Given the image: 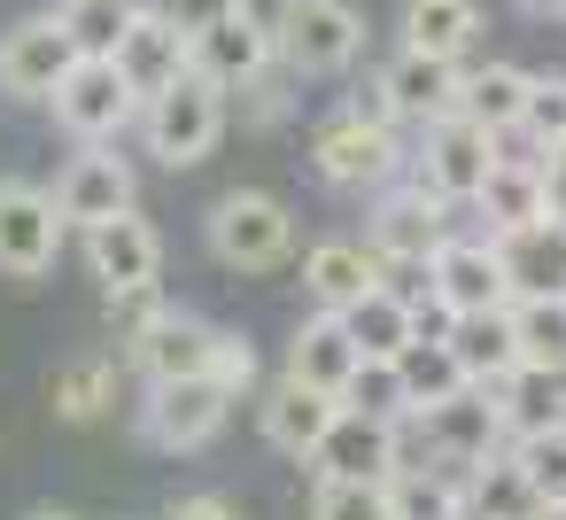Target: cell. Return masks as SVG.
Wrapping results in <instances>:
<instances>
[{
	"label": "cell",
	"instance_id": "obj_20",
	"mask_svg": "<svg viewBox=\"0 0 566 520\" xmlns=\"http://www.w3.org/2000/svg\"><path fill=\"white\" fill-rule=\"evenodd\" d=\"M55 210H63L78 233H86V226H102V218H117V210H133V164H125V156H109V148H86V156L63 171Z\"/></svg>",
	"mask_w": 566,
	"mask_h": 520
},
{
	"label": "cell",
	"instance_id": "obj_4",
	"mask_svg": "<svg viewBox=\"0 0 566 520\" xmlns=\"http://www.w3.org/2000/svg\"><path fill=\"white\" fill-rule=\"evenodd\" d=\"M140 110H148V102H140V86L117 71V55H78V71L55 86V125H63L71 141H86V148L117 141Z\"/></svg>",
	"mask_w": 566,
	"mask_h": 520
},
{
	"label": "cell",
	"instance_id": "obj_8",
	"mask_svg": "<svg viewBox=\"0 0 566 520\" xmlns=\"http://www.w3.org/2000/svg\"><path fill=\"white\" fill-rule=\"evenodd\" d=\"M78 71V40L63 17H24L0 32V94L17 102H55V86Z\"/></svg>",
	"mask_w": 566,
	"mask_h": 520
},
{
	"label": "cell",
	"instance_id": "obj_19",
	"mask_svg": "<svg viewBox=\"0 0 566 520\" xmlns=\"http://www.w3.org/2000/svg\"><path fill=\"white\" fill-rule=\"evenodd\" d=\"M388 102H396V117H411V125H434V117H458V86H465V71L450 63V55H427V48H403L388 71Z\"/></svg>",
	"mask_w": 566,
	"mask_h": 520
},
{
	"label": "cell",
	"instance_id": "obj_26",
	"mask_svg": "<svg viewBox=\"0 0 566 520\" xmlns=\"http://www.w3.org/2000/svg\"><path fill=\"white\" fill-rule=\"evenodd\" d=\"M465 481L473 474H458V466H396L388 474V505H396V520H465Z\"/></svg>",
	"mask_w": 566,
	"mask_h": 520
},
{
	"label": "cell",
	"instance_id": "obj_28",
	"mask_svg": "<svg viewBox=\"0 0 566 520\" xmlns=\"http://www.w3.org/2000/svg\"><path fill=\"white\" fill-rule=\"evenodd\" d=\"M481 32V0H403V48H427V55H465Z\"/></svg>",
	"mask_w": 566,
	"mask_h": 520
},
{
	"label": "cell",
	"instance_id": "obj_36",
	"mask_svg": "<svg viewBox=\"0 0 566 520\" xmlns=\"http://www.w3.org/2000/svg\"><path fill=\"white\" fill-rule=\"evenodd\" d=\"M512 466L535 481V497H566V427H543V435H512Z\"/></svg>",
	"mask_w": 566,
	"mask_h": 520
},
{
	"label": "cell",
	"instance_id": "obj_10",
	"mask_svg": "<svg viewBox=\"0 0 566 520\" xmlns=\"http://www.w3.org/2000/svg\"><path fill=\"white\" fill-rule=\"evenodd\" d=\"M427 295H434V311H450V319L504 311V303H512L504 249H496V241H442L434 264H427Z\"/></svg>",
	"mask_w": 566,
	"mask_h": 520
},
{
	"label": "cell",
	"instance_id": "obj_14",
	"mask_svg": "<svg viewBox=\"0 0 566 520\" xmlns=\"http://www.w3.org/2000/svg\"><path fill=\"white\" fill-rule=\"evenodd\" d=\"M272 63H280V48H272V24H264L256 9H241V17H218L210 32H195V71H202L210 86H226V94L256 86Z\"/></svg>",
	"mask_w": 566,
	"mask_h": 520
},
{
	"label": "cell",
	"instance_id": "obj_33",
	"mask_svg": "<svg viewBox=\"0 0 566 520\" xmlns=\"http://www.w3.org/2000/svg\"><path fill=\"white\" fill-rule=\"evenodd\" d=\"M403 365V381H411V404L427 412V404H442V396H458V388H473L465 381V365H458V350H450V334H427L419 326V342L396 357Z\"/></svg>",
	"mask_w": 566,
	"mask_h": 520
},
{
	"label": "cell",
	"instance_id": "obj_23",
	"mask_svg": "<svg viewBox=\"0 0 566 520\" xmlns=\"http://www.w3.org/2000/svg\"><path fill=\"white\" fill-rule=\"evenodd\" d=\"M450 350L465 365L473 388H504L520 373V334H512V303L504 311H473V319H450Z\"/></svg>",
	"mask_w": 566,
	"mask_h": 520
},
{
	"label": "cell",
	"instance_id": "obj_17",
	"mask_svg": "<svg viewBox=\"0 0 566 520\" xmlns=\"http://www.w3.org/2000/svg\"><path fill=\"white\" fill-rule=\"evenodd\" d=\"M86 264H94L102 288H140V280L164 272V241L140 210H117V218L86 226Z\"/></svg>",
	"mask_w": 566,
	"mask_h": 520
},
{
	"label": "cell",
	"instance_id": "obj_24",
	"mask_svg": "<svg viewBox=\"0 0 566 520\" xmlns=\"http://www.w3.org/2000/svg\"><path fill=\"white\" fill-rule=\"evenodd\" d=\"M357 334L342 326V311H318V319H303L295 326V350H287V373L295 381H311V388H349V373H357Z\"/></svg>",
	"mask_w": 566,
	"mask_h": 520
},
{
	"label": "cell",
	"instance_id": "obj_37",
	"mask_svg": "<svg viewBox=\"0 0 566 520\" xmlns=\"http://www.w3.org/2000/svg\"><path fill=\"white\" fill-rule=\"evenodd\" d=\"M311 520H396V505H388V481H318Z\"/></svg>",
	"mask_w": 566,
	"mask_h": 520
},
{
	"label": "cell",
	"instance_id": "obj_13",
	"mask_svg": "<svg viewBox=\"0 0 566 520\" xmlns=\"http://www.w3.org/2000/svg\"><path fill=\"white\" fill-rule=\"evenodd\" d=\"M63 210H55V195H40V187H0V272H17V280H40L48 264H55V249H63Z\"/></svg>",
	"mask_w": 566,
	"mask_h": 520
},
{
	"label": "cell",
	"instance_id": "obj_18",
	"mask_svg": "<svg viewBox=\"0 0 566 520\" xmlns=\"http://www.w3.org/2000/svg\"><path fill=\"white\" fill-rule=\"evenodd\" d=\"M256 412H264V443H272V450L311 458V450L326 443V427L342 419V396H334V388H311V381H295V373H287Z\"/></svg>",
	"mask_w": 566,
	"mask_h": 520
},
{
	"label": "cell",
	"instance_id": "obj_44",
	"mask_svg": "<svg viewBox=\"0 0 566 520\" xmlns=\"http://www.w3.org/2000/svg\"><path fill=\"white\" fill-rule=\"evenodd\" d=\"M512 9H527V17H566V0H512Z\"/></svg>",
	"mask_w": 566,
	"mask_h": 520
},
{
	"label": "cell",
	"instance_id": "obj_35",
	"mask_svg": "<svg viewBox=\"0 0 566 520\" xmlns=\"http://www.w3.org/2000/svg\"><path fill=\"white\" fill-rule=\"evenodd\" d=\"M55 17L71 24L78 55H117V40H125V32H133V17H140V0H63Z\"/></svg>",
	"mask_w": 566,
	"mask_h": 520
},
{
	"label": "cell",
	"instance_id": "obj_7",
	"mask_svg": "<svg viewBox=\"0 0 566 520\" xmlns=\"http://www.w3.org/2000/svg\"><path fill=\"white\" fill-rule=\"evenodd\" d=\"M233 396H241V388L218 381V373H202V381H148L140 435H148L156 450H202V443H218Z\"/></svg>",
	"mask_w": 566,
	"mask_h": 520
},
{
	"label": "cell",
	"instance_id": "obj_45",
	"mask_svg": "<svg viewBox=\"0 0 566 520\" xmlns=\"http://www.w3.org/2000/svg\"><path fill=\"white\" fill-rule=\"evenodd\" d=\"M535 520H566V497H551V505H543V512H535Z\"/></svg>",
	"mask_w": 566,
	"mask_h": 520
},
{
	"label": "cell",
	"instance_id": "obj_22",
	"mask_svg": "<svg viewBox=\"0 0 566 520\" xmlns=\"http://www.w3.org/2000/svg\"><path fill=\"white\" fill-rule=\"evenodd\" d=\"M496 249H504L512 303L520 295H566V218H535L520 233H496Z\"/></svg>",
	"mask_w": 566,
	"mask_h": 520
},
{
	"label": "cell",
	"instance_id": "obj_40",
	"mask_svg": "<svg viewBox=\"0 0 566 520\" xmlns=\"http://www.w3.org/2000/svg\"><path fill=\"white\" fill-rule=\"evenodd\" d=\"M156 9L179 24V32H210L218 17H241L249 9V0H156Z\"/></svg>",
	"mask_w": 566,
	"mask_h": 520
},
{
	"label": "cell",
	"instance_id": "obj_31",
	"mask_svg": "<svg viewBox=\"0 0 566 520\" xmlns=\"http://www.w3.org/2000/svg\"><path fill=\"white\" fill-rule=\"evenodd\" d=\"M520 365L527 373H566V295H520L512 303Z\"/></svg>",
	"mask_w": 566,
	"mask_h": 520
},
{
	"label": "cell",
	"instance_id": "obj_38",
	"mask_svg": "<svg viewBox=\"0 0 566 520\" xmlns=\"http://www.w3.org/2000/svg\"><path fill=\"white\" fill-rule=\"evenodd\" d=\"M156 319H164V288H156V280H140V288H109V334H117L125 350H133Z\"/></svg>",
	"mask_w": 566,
	"mask_h": 520
},
{
	"label": "cell",
	"instance_id": "obj_21",
	"mask_svg": "<svg viewBox=\"0 0 566 520\" xmlns=\"http://www.w3.org/2000/svg\"><path fill=\"white\" fill-rule=\"evenodd\" d=\"M380 272H388V257L365 249V241H318V249L303 257V288H311L318 311H349V303H365L373 288H388Z\"/></svg>",
	"mask_w": 566,
	"mask_h": 520
},
{
	"label": "cell",
	"instance_id": "obj_2",
	"mask_svg": "<svg viewBox=\"0 0 566 520\" xmlns=\"http://www.w3.org/2000/svg\"><path fill=\"white\" fill-rule=\"evenodd\" d=\"M272 48L295 79H334L365 55V17L349 0H280L272 9Z\"/></svg>",
	"mask_w": 566,
	"mask_h": 520
},
{
	"label": "cell",
	"instance_id": "obj_5",
	"mask_svg": "<svg viewBox=\"0 0 566 520\" xmlns=\"http://www.w3.org/2000/svg\"><path fill=\"white\" fill-rule=\"evenodd\" d=\"M396 164H403L396 125H373V117H357V110H342V117H326V125L311 133V171H318L326 187H342V195L388 187Z\"/></svg>",
	"mask_w": 566,
	"mask_h": 520
},
{
	"label": "cell",
	"instance_id": "obj_29",
	"mask_svg": "<svg viewBox=\"0 0 566 520\" xmlns=\"http://www.w3.org/2000/svg\"><path fill=\"white\" fill-rule=\"evenodd\" d=\"M527 86H535V79H527L520 63H481V71H465V86H458V117H473V125L504 133V125H520Z\"/></svg>",
	"mask_w": 566,
	"mask_h": 520
},
{
	"label": "cell",
	"instance_id": "obj_46",
	"mask_svg": "<svg viewBox=\"0 0 566 520\" xmlns=\"http://www.w3.org/2000/svg\"><path fill=\"white\" fill-rule=\"evenodd\" d=\"M32 520H71V512H32Z\"/></svg>",
	"mask_w": 566,
	"mask_h": 520
},
{
	"label": "cell",
	"instance_id": "obj_12",
	"mask_svg": "<svg viewBox=\"0 0 566 520\" xmlns=\"http://www.w3.org/2000/svg\"><path fill=\"white\" fill-rule=\"evenodd\" d=\"M442 241H450V202H442L427 179L380 195V210H373V249H380L388 264H434Z\"/></svg>",
	"mask_w": 566,
	"mask_h": 520
},
{
	"label": "cell",
	"instance_id": "obj_34",
	"mask_svg": "<svg viewBox=\"0 0 566 520\" xmlns=\"http://www.w3.org/2000/svg\"><path fill=\"white\" fill-rule=\"evenodd\" d=\"M48 396H55L63 419H102L109 396H117V373H109V357H71V365H55Z\"/></svg>",
	"mask_w": 566,
	"mask_h": 520
},
{
	"label": "cell",
	"instance_id": "obj_39",
	"mask_svg": "<svg viewBox=\"0 0 566 520\" xmlns=\"http://www.w3.org/2000/svg\"><path fill=\"white\" fill-rule=\"evenodd\" d=\"M520 133H527V141H543V148H558V141H566V79H535V86H527Z\"/></svg>",
	"mask_w": 566,
	"mask_h": 520
},
{
	"label": "cell",
	"instance_id": "obj_43",
	"mask_svg": "<svg viewBox=\"0 0 566 520\" xmlns=\"http://www.w3.org/2000/svg\"><path fill=\"white\" fill-rule=\"evenodd\" d=\"M171 520H241V512H233L226 497H179V505H171Z\"/></svg>",
	"mask_w": 566,
	"mask_h": 520
},
{
	"label": "cell",
	"instance_id": "obj_11",
	"mask_svg": "<svg viewBox=\"0 0 566 520\" xmlns=\"http://www.w3.org/2000/svg\"><path fill=\"white\" fill-rule=\"evenodd\" d=\"M427 171V187L442 195V202H473L481 195V179L496 171V133L489 125H473V117H434L427 125V156H419Z\"/></svg>",
	"mask_w": 566,
	"mask_h": 520
},
{
	"label": "cell",
	"instance_id": "obj_15",
	"mask_svg": "<svg viewBox=\"0 0 566 520\" xmlns=\"http://www.w3.org/2000/svg\"><path fill=\"white\" fill-rule=\"evenodd\" d=\"M403 458H396V427L388 419H365L342 404V419L326 427V443L311 450V474L318 481H388Z\"/></svg>",
	"mask_w": 566,
	"mask_h": 520
},
{
	"label": "cell",
	"instance_id": "obj_30",
	"mask_svg": "<svg viewBox=\"0 0 566 520\" xmlns=\"http://www.w3.org/2000/svg\"><path fill=\"white\" fill-rule=\"evenodd\" d=\"M535 512H543V497H535V481L512 466V450L473 466V481H465V520H535Z\"/></svg>",
	"mask_w": 566,
	"mask_h": 520
},
{
	"label": "cell",
	"instance_id": "obj_25",
	"mask_svg": "<svg viewBox=\"0 0 566 520\" xmlns=\"http://www.w3.org/2000/svg\"><path fill=\"white\" fill-rule=\"evenodd\" d=\"M473 210L489 218V233H520V226L551 218V202H543V164H512V156H496V171L481 179Z\"/></svg>",
	"mask_w": 566,
	"mask_h": 520
},
{
	"label": "cell",
	"instance_id": "obj_16",
	"mask_svg": "<svg viewBox=\"0 0 566 520\" xmlns=\"http://www.w3.org/2000/svg\"><path fill=\"white\" fill-rule=\"evenodd\" d=\"M117 71L140 86V102H148V94H164V86H179V79L195 71V32H179L164 9H140V17H133V32L117 40Z\"/></svg>",
	"mask_w": 566,
	"mask_h": 520
},
{
	"label": "cell",
	"instance_id": "obj_9",
	"mask_svg": "<svg viewBox=\"0 0 566 520\" xmlns=\"http://www.w3.org/2000/svg\"><path fill=\"white\" fill-rule=\"evenodd\" d=\"M419 427H427V458H434V466H458V474H473L481 458H496V443H512L496 388H458V396L427 404Z\"/></svg>",
	"mask_w": 566,
	"mask_h": 520
},
{
	"label": "cell",
	"instance_id": "obj_1",
	"mask_svg": "<svg viewBox=\"0 0 566 520\" xmlns=\"http://www.w3.org/2000/svg\"><path fill=\"white\" fill-rule=\"evenodd\" d=\"M133 365H140L148 381H202V373H218V381H233V388L256 381V350H249L241 334L210 326V319H187V311H164V319L133 342Z\"/></svg>",
	"mask_w": 566,
	"mask_h": 520
},
{
	"label": "cell",
	"instance_id": "obj_27",
	"mask_svg": "<svg viewBox=\"0 0 566 520\" xmlns=\"http://www.w3.org/2000/svg\"><path fill=\"white\" fill-rule=\"evenodd\" d=\"M342 326L357 334V350H365V357H403V350L419 342V303H411V295H396V288H373L365 303H349V311H342Z\"/></svg>",
	"mask_w": 566,
	"mask_h": 520
},
{
	"label": "cell",
	"instance_id": "obj_41",
	"mask_svg": "<svg viewBox=\"0 0 566 520\" xmlns=\"http://www.w3.org/2000/svg\"><path fill=\"white\" fill-rule=\"evenodd\" d=\"M349 110H357V117H373V125H396V102H388V79H365V86L349 94Z\"/></svg>",
	"mask_w": 566,
	"mask_h": 520
},
{
	"label": "cell",
	"instance_id": "obj_6",
	"mask_svg": "<svg viewBox=\"0 0 566 520\" xmlns=\"http://www.w3.org/2000/svg\"><path fill=\"white\" fill-rule=\"evenodd\" d=\"M287 249H295L287 202L241 187V195H226V202L210 210V257H218L226 272H272V264H287Z\"/></svg>",
	"mask_w": 566,
	"mask_h": 520
},
{
	"label": "cell",
	"instance_id": "obj_32",
	"mask_svg": "<svg viewBox=\"0 0 566 520\" xmlns=\"http://www.w3.org/2000/svg\"><path fill=\"white\" fill-rule=\"evenodd\" d=\"M342 404H349V412H365V419H388V427L419 419V404H411V381H403V365H396V357H357V373H349Z\"/></svg>",
	"mask_w": 566,
	"mask_h": 520
},
{
	"label": "cell",
	"instance_id": "obj_3",
	"mask_svg": "<svg viewBox=\"0 0 566 520\" xmlns=\"http://www.w3.org/2000/svg\"><path fill=\"white\" fill-rule=\"evenodd\" d=\"M140 133H148V156H164L171 171L202 164V156L218 148V133H226V86H210L202 71H187L179 86L148 94V110H140Z\"/></svg>",
	"mask_w": 566,
	"mask_h": 520
},
{
	"label": "cell",
	"instance_id": "obj_42",
	"mask_svg": "<svg viewBox=\"0 0 566 520\" xmlns=\"http://www.w3.org/2000/svg\"><path fill=\"white\" fill-rule=\"evenodd\" d=\"M543 202H551V218H566V141L543 156Z\"/></svg>",
	"mask_w": 566,
	"mask_h": 520
}]
</instances>
